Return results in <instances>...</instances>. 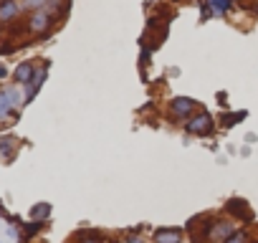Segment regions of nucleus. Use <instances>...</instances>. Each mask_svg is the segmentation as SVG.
Segmentation results:
<instances>
[{
    "instance_id": "9d476101",
    "label": "nucleus",
    "mask_w": 258,
    "mask_h": 243,
    "mask_svg": "<svg viewBox=\"0 0 258 243\" xmlns=\"http://www.w3.org/2000/svg\"><path fill=\"white\" fill-rule=\"evenodd\" d=\"M245 116V111H235V114H228V116H223V125L225 127H233V122H240Z\"/></svg>"
},
{
    "instance_id": "9b49d317",
    "label": "nucleus",
    "mask_w": 258,
    "mask_h": 243,
    "mask_svg": "<svg viewBox=\"0 0 258 243\" xmlns=\"http://www.w3.org/2000/svg\"><path fill=\"white\" fill-rule=\"evenodd\" d=\"M51 213V205H46V203H41L38 208H33V218H46Z\"/></svg>"
},
{
    "instance_id": "423d86ee",
    "label": "nucleus",
    "mask_w": 258,
    "mask_h": 243,
    "mask_svg": "<svg viewBox=\"0 0 258 243\" xmlns=\"http://www.w3.org/2000/svg\"><path fill=\"white\" fill-rule=\"evenodd\" d=\"M46 26H48V16H46V13L33 16V21H31V28H33V31H43Z\"/></svg>"
},
{
    "instance_id": "0eeeda50",
    "label": "nucleus",
    "mask_w": 258,
    "mask_h": 243,
    "mask_svg": "<svg viewBox=\"0 0 258 243\" xmlns=\"http://www.w3.org/2000/svg\"><path fill=\"white\" fill-rule=\"evenodd\" d=\"M16 11H18V6H16V3H6V6H0V21L11 18V16H13Z\"/></svg>"
},
{
    "instance_id": "f03ea898",
    "label": "nucleus",
    "mask_w": 258,
    "mask_h": 243,
    "mask_svg": "<svg viewBox=\"0 0 258 243\" xmlns=\"http://www.w3.org/2000/svg\"><path fill=\"white\" fill-rule=\"evenodd\" d=\"M192 109H195V101H192V99H185V96H182V99H175V101H172V114H175V116H185V114L192 111Z\"/></svg>"
},
{
    "instance_id": "1a4fd4ad",
    "label": "nucleus",
    "mask_w": 258,
    "mask_h": 243,
    "mask_svg": "<svg viewBox=\"0 0 258 243\" xmlns=\"http://www.w3.org/2000/svg\"><path fill=\"white\" fill-rule=\"evenodd\" d=\"M16 79H18V81H28V79H31V66H28V64L18 66V71H16Z\"/></svg>"
},
{
    "instance_id": "39448f33",
    "label": "nucleus",
    "mask_w": 258,
    "mask_h": 243,
    "mask_svg": "<svg viewBox=\"0 0 258 243\" xmlns=\"http://www.w3.org/2000/svg\"><path fill=\"white\" fill-rule=\"evenodd\" d=\"M11 101H16V94H13V91H11V94H0V119H3V116L8 114Z\"/></svg>"
},
{
    "instance_id": "20e7f679",
    "label": "nucleus",
    "mask_w": 258,
    "mask_h": 243,
    "mask_svg": "<svg viewBox=\"0 0 258 243\" xmlns=\"http://www.w3.org/2000/svg\"><path fill=\"white\" fill-rule=\"evenodd\" d=\"M235 230V225L230 223H220V225H213V238H228L230 233Z\"/></svg>"
},
{
    "instance_id": "7ed1b4c3",
    "label": "nucleus",
    "mask_w": 258,
    "mask_h": 243,
    "mask_svg": "<svg viewBox=\"0 0 258 243\" xmlns=\"http://www.w3.org/2000/svg\"><path fill=\"white\" fill-rule=\"evenodd\" d=\"M157 243H180V228L157 230Z\"/></svg>"
},
{
    "instance_id": "4468645a",
    "label": "nucleus",
    "mask_w": 258,
    "mask_h": 243,
    "mask_svg": "<svg viewBox=\"0 0 258 243\" xmlns=\"http://www.w3.org/2000/svg\"><path fill=\"white\" fill-rule=\"evenodd\" d=\"M126 243H142V240H140V238H135V235H132V238H126Z\"/></svg>"
},
{
    "instance_id": "ddd939ff",
    "label": "nucleus",
    "mask_w": 258,
    "mask_h": 243,
    "mask_svg": "<svg viewBox=\"0 0 258 243\" xmlns=\"http://www.w3.org/2000/svg\"><path fill=\"white\" fill-rule=\"evenodd\" d=\"M41 3H46V0H28V6H41Z\"/></svg>"
},
{
    "instance_id": "f257e3e1",
    "label": "nucleus",
    "mask_w": 258,
    "mask_h": 243,
    "mask_svg": "<svg viewBox=\"0 0 258 243\" xmlns=\"http://www.w3.org/2000/svg\"><path fill=\"white\" fill-rule=\"evenodd\" d=\"M185 127H187V132H190V135H210V132H213V119L203 111V114L192 116Z\"/></svg>"
},
{
    "instance_id": "6e6552de",
    "label": "nucleus",
    "mask_w": 258,
    "mask_h": 243,
    "mask_svg": "<svg viewBox=\"0 0 258 243\" xmlns=\"http://www.w3.org/2000/svg\"><path fill=\"white\" fill-rule=\"evenodd\" d=\"M210 6H213V11H215V13H220V16H223V13L230 8V0H210Z\"/></svg>"
},
{
    "instance_id": "2eb2a0df",
    "label": "nucleus",
    "mask_w": 258,
    "mask_h": 243,
    "mask_svg": "<svg viewBox=\"0 0 258 243\" xmlns=\"http://www.w3.org/2000/svg\"><path fill=\"white\" fill-rule=\"evenodd\" d=\"M84 243H99V238H89V240H84Z\"/></svg>"
},
{
    "instance_id": "dca6fc26",
    "label": "nucleus",
    "mask_w": 258,
    "mask_h": 243,
    "mask_svg": "<svg viewBox=\"0 0 258 243\" xmlns=\"http://www.w3.org/2000/svg\"><path fill=\"white\" fill-rule=\"evenodd\" d=\"M0 76H6V69L3 66H0Z\"/></svg>"
},
{
    "instance_id": "f8f14e48",
    "label": "nucleus",
    "mask_w": 258,
    "mask_h": 243,
    "mask_svg": "<svg viewBox=\"0 0 258 243\" xmlns=\"http://www.w3.org/2000/svg\"><path fill=\"white\" fill-rule=\"evenodd\" d=\"M228 243H245V235H243V233H233V235L228 238Z\"/></svg>"
}]
</instances>
